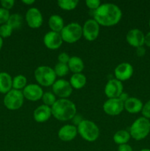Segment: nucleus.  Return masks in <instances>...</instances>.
<instances>
[{
  "label": "nucleus",
  "mask_w": 150,
  "mask_h": 151,
  "mask_svg": "<svg viewBox=\"0 0 150 151\" xmlns=\"http://www.w3.org/2000/svg\"><path fill=\"white\" fill-rule=\"evenodd\" d=\"M93 17L101 26L112 27L120 22L122 18V11L117 4L104 3L94 11Z\"/></svg>",
  "instance_id": "obj_1"
},
{
  "label": "nucleus",
  "mask_w": 150,
  "mask_h": 151,
  "mask_svg": "<svg viewBox=\"0 0 150 151\" xmlns=\"http://www.w3.org/2000/svg\"><path fill=\"white\" fill-rule=\"evenodd\" d=\"M51 108L52 116L57 120L69 121L76 114V105L69 99H58Z\"/></svg>",
  "instance_id": "obj_2"
},
{
  "label": "nucleus",
  "mask_w": 150,
  "mask_h": 151,
  "mask_svg": "<svg viewBox=\"0 0 150 151\" xmlns=\"http://www.w3.org/2000/svg\"><path fill=\"white\" fill-rule=\"evenodd\" d=\"M129 132L131 137L136 141L144 139L150 133L149 119L144 116L138 118L132 122Z\"/></svg>",
  "instance_id": "obj_3"
},
{
  "label": "nucleus",
  "mask_w": 150,
  "mask_h": 151,
  "mask_svg": "<svg viewBox=\"0 0 150 151\" xmlns=\"http://www.w3.org/2000/svg\"><path fill=\"white\" fill-rule=\"evenodd\" d=\"M76 128L78 134L87 142H95L99 137V128L95 122L91 120L83 119Z\"/></svg>",
  "instance_id": "obj_4"
},
{
  "label": "nucleus",
  "mask_w": 150,
  "mask_h": 151,
  "mask_svg": "<svg viewBox=\"0 0 150 151\" xmlns=\"http://www.w3.org/2000/svg\"><path fill=\"white\" fill-rule=\"evenodd\" d=\"M35 81L38 85L42 86H51L56 81V75L54 69L49 66H40L34 72Z\"/></svg>",
  "instance_id": "obj_5"
},
{
  "label": "nucleus",
  "mask_w": 150,
  "mask_h": 151,
  "mask_svg": "<svg viewBox=\"0 0 150 151\" xmlns=\"http://www.w3.org/2000/svg\"><path fill=\"white\" fill-rule=\"evenodd\" d=\"M60 35L64 42L68 44L76 43L82 36V27L77 22H71L65 25L60 32Z\"/></svg>",
  "instance_id": "obj_6"
},
{
  "label": "nucleus",
  "mask_w": 150,
  "mask_h": 151,
  "mask_svg": "<svg viewBox=\"0 0 150 151\" xmlns=\"http://www.w3.org/2000/svg\"><path fill=\"white\" fill-rule=\"evenodd\" d=\"M24 97L22 91L16 89H11L4 95V105L7 109L10 111L18 110L21 109L24 104Z\"/></svg>",
  "instance_id": "obj_7"
},
{
  "label": "nucleus",
  "mask_w": 150,
  "mask_h": 151,
  "mask_svg": "<svg viewBox=\"0 0 150 151\" xmlns=\"http://www.w3.org/2000/svg\"><path fill=\"white\" fill-rule=\"evenodd\" d=\"M51 86L53 93L55 96L60 97V99H67L70 97L73 91V88L69 81L65 79L56 80Z\"/></svg>",
  "instance_id": "obj_8"
},
{
  "label": "nucleus",
  "mask_w": 150,
  "mask_h": 151,
  "mask_svg": "<svg viewBox=\"0 0 150 151\" xmlns=\"http://www.w3.org/2000/svg\"><path fill=\"white\" fill-rule=\"evenodd\" d=\"M100 25L94 19H88L82 26V36L88 41H95L99 35Z\"/></svg>",
  "instance_id": "obj_9"
},
{
  "label": "nucleus",
  "mask_w": 150,
  "mask_h": 151,
  "mask_svg": "<svg viewBox=\"0 0 150 151\" xmlns=\"http://www.w3.org/2000/svg\"><path fill=\"white\" fill-rule=\"evenodd\" d=\"M124 109V103L119 98L107 99L103 104L104 113L110 116H117Z\"/></svg>",
  "instance_id": "obj_10"
},
{
  "label": "nucleus",
  "mask_w": 150,
  "mask_h": 151,
  "mask_svg": "<svg viewBox=\"0 0 150 151\" xmlns=\"http://www.w3.org/2000/svg\"><path fill=\"white\" fill-rule=\"evenodd\" d=\"M25 20L27 25L31 28H39L44 22V19L41 12L36 7H31L26 11Z\"/></svg>",
  "instance_id": "obj_11"
},
{
  "label": "nucleus",
  "mask_w": 150,
  "mask_h": 151,
  "mask_svg": "<svg viewBox=\"0 0 150 151\" xmlns=\"http://www.w3.org/2000/svg\"><path fill=\"white\" fill-rule=\"evenodd\" d=\"M123 84L119 80L113 78L107 81L104 87V94L108 99L119 98L123 92Z\"/></svg>",
  "instance_id": "obj_12"
},
{
  "label": "nucleus",
  "mask_w": 150,
  "mask_h": 151,
  "mask_svg": "<svg viewBox=\"0 0 150 151\" xmlns=\"http://www.w3.org/2000/svg\"><path fill=\"white\" fill-rule=\"evenodd\" d=\"M22 93H23L24 98H26V100L32 102H35L42 98L44 92L40 85L29 83L26 85V87L22 90Z\"/></svg>",
  "instance_id": "obj_13"
},
{
  "label": "nucleus",
  "mask_w": 150,
  "mask_h": 151,
  "mask_svg": "<svg viewBox=\"0 0 150 151\" xmlns=\"http://www.w3.org/2000/svg\"><path fill=\"white\" fill-rule=\"evenodd\" d=\"M134 73L133 66L127 62L121 63L115 68L114 75L116 79L119 80L121 82L126 81L132 78Z\"/></svg>",
  "instance_id": "obj_14"
},
{
  "label": "nucleus",
  "mask_w": 150,
  "mask_h": 151,
  "mask_svg": "<svg viewBox=\"0 0 150 151\" xmlns=\"http://www.w3.org/2000/svg\"><path fill=\"white\" fill-rule=\"evenodd\" d=\"M144 38L145 35L144 32L137 28L129 29L126 35V42L135 48L143 47L144 45Z\"/></svg>",
  "instance_id": "obj_15"
},
{
  "label": "nucleus",
  "mask_w": 150,
  "mask_h": 151,
  "mask_svg": "<svg viewBox=\"0 0 150 151\" xmlns=\"http://www.w3.org/2000/svg\"><path fill=\"white\" fill-rule=\"evenodd\" d=\"M43 41L46 47L51 50H57L60 48L63 42L60 33L51 30L44 35Z\"/></svg>",
  "instance_id": "obj_16"
},
{
  "label": "nucleus",
  "mask_w": 150,
  "mask_h": 151,
  "mask_svg": "<svg viewBox=\"0 0 150 151\" xmlns=\"http://www.w3.org/2000/svg\"><path fill=\"white\" fill-rule=\"evenodd\" d=\"M77 128L74 125H65L59 129L57 136L63 142H71L77 135Z\"/></svg>",
  "instance_id": "obj_17"
},
{
  "label": "nucleus",
  "mask_w": 150,
  "mask_h": 151,
  "mask_svg": "<svg viewBox=\"0 0 150 151\" xmlns=\"http://www.w3.org/2000/svg\"><path fill=\"white\" fill-rule=\"evenodd\" d=\"M51 114V108L43 104L37 107L33 112V118L35 122L42 123L50 119Z\"/></svg>",
  "instance_id": "obj_18"
},
{
  "label": "nucleus",
  "mask_w": 150,
  "mask_h": 151,
  "mask_svg": "<svg viewBox=\"0 0 150 151\" xmlns=\"http://www.w3.org/2000/svg\"><path fill=\"white\" fill-rule=\"evenodd\" d=\"M124 109L129 114H138L141 112L143 109L142 101L137 97H129L126 101L124 103Z\"/></svg>",
  "instance_id": "obj_19"
},
{
  "label": "nucleus",
  "mask_w": 150,
  "mask_h": 151,
  "mask_svg": "<svg viewBox=\"0 0 150 151\" xmlns=\"http://www.w3.org/2000/svg\"><path fill=\"white\" fill-rule=\"evenodd\" d=\"M13 89V78L7 72H0V93L6 94Z\"/></svg>",
  "instance_id": "obj_20"
},
{
  "label": "nucleus",
  "mask_w": 150,
  "mask_h": 151,
  "mask_svg": "<svg viewBox=\"0 0 150 151\" xmlns=\"http://www.w3.org/2000/svg\"><path fill=\"white\" fill-rule=\"evenodd\" d=\"M48 24L49 27L51 29V31L59 32V33H60V32L65 26L63 18L57 14L51 15L50 16L48 21Z\"/></svg>",
  "instance_id": "obj_21"
},
{
  "label": "nucleus",
  "mask_w": 150,
  "mask_h": 151,
  "mask_svg": "<svg viewBox=\"0 0 150 151\" xmlns=\"http://www.w3.org/2000/svg\"><path fill=\"white\" fill-rule=\"evenodd\" d=\"M68 66L71 72L75 73H82V70L84 69L85 65L84 62L81 58L78 56H72L70 57V59L68 63Z\"/></svg>",
  "instance_id": "obj_22"
},
{
  "label": "nucleus",
  "mask_w": 150,
  "mask_h": 151,
  "mask_svg": "<svg viewBox=\"0 0 150 151\" xmlns=\"http://www.w3.org/2000/svg\"><path fill=\"white\" fill-rule=\"evenodd\" d=\"M71 86L75 89H81L85 86L87 83V78L82 73H75L71 75L70 78Z\"/></svg>",
  "instance_id": "obj_23"
},
{
  "label": "nucleus",
  "mask_w": 150,
  "mask_h": 151,
  "mask_svg": "<svg viewBox=\"0 0 150 151\" xmlns=\"http://www.w3.org/2000/svg\"><path fill=\"white\" fill-rule=\"evenodd\" d=\"M130 138V134L126 130H119V131H116L113 135V141L116 144L119 145L127 144Z\"/></svg>",
  "instance_id": "obj_24"
},
{
  "label": "nucleus",
  "mask_w": 150,
  "mask_h": 151,
  "mask_svg": "<svg viewBox=\"0 0 150 151\" xmlns=\"http://www.w3.org/2000/svg\"><path fill=\"white\" fill-rule=\"evenodd\" d=\"M23 23V18L19 13H13L9 17L7 24L10 25L13 29H19L21 27Z\"/></svg>",
  "instance_id": "obj_25"
},
{
  "label": "nucleus",
  "mask_w": 150,
  "mask_h": 151,
  "mask_svg": "<svg viewBox=\"0 0 150 151\" xmlns=\"http://www.w3.org/2000/svg\"><path fill=\"white\" fill-rule=\"evenodd\" d=\"M27 79L23 75H18L13 78V88L16 90H23L27 85Z\"/></svg>",
  "instance_id": "obj_26"
},
{
  "label": "nucleus",
  "mask_w": 150,
  "mask_h": 151,
  "mask_svg": "<svg viewBox=\"0 0 150 151\" xmlns=\"http://www.w3.org/2000/svg\"><path fill=\"white\" fill-rule=\"evenodd\" d=\"M79 4L78 0H59L57 4L61 9L64 10H72L75 9Z\"/></svg>",
  "instance_id": "obj_27"
},
{
  "label": "nucleus",
  "mask_w": 150,
  "mask_h": 151,
  "mask_svg": "<svg viewBox=\"0 0 150 151\" xmlns=\"http://www.w3.org/2000/svg\"><path fill=\"white\" fill-rule=\"evenodd\" d=\"M41 99H42L44 104L46 105V106H49V107H51L55 103V102L57 101L55 94L53 92H51V91L44 92Z\"/></svg>",
  "instance_id": "obj_28"
},
{
  "label": "nucleus",
  "mask_w": 150,
  "mask_h": 151,
  "mask_svg": "<svg viewBox=\"0 0 150 151\" xmlns=\"http://www.w3.org/2000/svg\"><path fill=\"white\" fill-rule=\"evenodd\" d=\"M54 71L57 76L64 77L69 73V68L68 66V64H66V63H57L54 66Z\"/></svg>",
  "instance_id": "obj_29"
},
{
  "label": "nucleus",
  "mask_w": 150,
  "mask_h": 151,
  "mask_svg": "<svg viewBox=\"0 0 150 151\" xmlns=\"http://www.w3.org/2000/svg\"><path fill=\"white\" fill-rule=\"evenodd\" d=\"M13 29L10 25L7 23L2 25H0V36L2 38H6L10 37L12 35Z\"/></svg>",
  "instance_id": "obj_30"
},
{
  "label": "nucleus",
  "mask_w": 150,
  "mask_h": 151,
  "mask_svg": "<svg viewBox=\"0 0 150 151\" xmlns=\"http://www.w3.org/2000/svg\"><path fill=\"white\" fill-rule=\"evenodd\" d=\"M10 16V14L9 10L2 8V7H0V25L7 23Z\"/></svg>",
  "instance_id": "obj_31"
},
{
  "label": "nucleus",
  "mask_w": 150,
  "mask_h": 151,
  "mask_svg": "<svg viewBox=\"0 0 150 151\" xmlns=\"http://www.w3.org/2000/svg\"><path fill=\"white\" fill-rule=\"evenodd\" d=\"M85 4L90 9V10L94 12L101 5V1L99 0H86Z\"/></svg>",
  "instance_id": "obj_32"
},
{
  "label": "nucleus",
  "mask_w": 150,
  "mask_h": 151,
  "mask_svg": "<svg viewBox=\"0 0 150 151\" xmlns=\"http://www.w3.org/2000/svg\"><path fill=\"white\" fill-rule=\"evenodd\" d=\"M141 113L144 117L150 119V100H148L145 104H144Z\"/></svg>",
  "instance_id": "obj_33"
},
{
  "label": "nucleus",
  "mask_w": 150,
  "mask_h": 151,
  "mask_svg": "<svg viewBox=\"0 0 150 151\" xmlns=\"http://www.w3.org/2000/svg\"><path fill=\"white\" fill-rule=\"evenodd\" d=\"M0 4H1L2 8L9 10L13 7L15 4V1L14 0H1L0 1Z\"/></svg>",
  "instance_id": "obj_34"
},
{
  "label": "nucleus",
  "mask_w": 150,
  "mask_h": 151,
  "mask_svg": "<svg viewBox=\"0 0 150 151\" xmlns=\"http://www.w3.org/2000/svg\"><path fill=\"white\" fill-rule=\"evenodd\" d=\"M57 59H58V61H59L58 63H66V64H68L69 59H70V56H69L66 52H61L60 54H59L58 57H57Z\"/></svg>",
  "instance_id": "obj_35"
},
{
  "label": "nucleus",
  "mask_w": 150,
  "mask_h": 151,
  "mask_svg": "<svg viewBox=\"0 0 150 151\" xmlns=\"http://www.w3.org/2000/svg\"><path fill=\"white\" fill-rule=\"evenodd\" d=\"M71 120H72V122H73V125H75L76 127H77L78 125H79V123L83 120V119H82V116H81V115L76 114L74 116L73 119H72Z\"/></svg>",
  "instance_id": "obj_36"
},
{
  "label": "nucleus",
  "mask_w": 150,
  "mask_h": 151,
  "mask_svg": "<svg viewBox=\"0 0 150 151\" xmlns=\"http://www.w3.org/2000/svg\"><path fill=\"white\" fill-rule=\"evenodd\" d=\"M118 151H133L132 147L129 144H123L119 145L118 147Z\"/></svg>",
  "instance_id": "obj_37"
},
{
  "label": "nucleus",
  "mask_w": 150,
  "mask_h": 151,
  "mask_svg": "<svg viewBox=\"0 0 150 151\" xmlns=\"http://www.w3.org/2000/svg\"><path fill=\"white\" fill-rule=\"evenodd\" d=\"M146 54V49L145 47L143 46V47H140L136 48V55L138 57H143V56L145 55Z\"/></svg>",
  "instance_id": "obj_38"
},
{
  "label": "nucleus",
  "mask_w": 150,
  "mask_h": 151,
  "mask_svg": "<svg viewBox=\"0 0 150 151\" xmlns=\"http://www.w3.org/2000/svg\"><path fill=\"white\" fill-rule=\"evenodd\" d=\"M144 44L146 47H150V31L147 32L145 35V38H144Z\"/></svg>",
  "instance_id": "obj_39"
},
{
  "label": "nucleus",
  "mask_w": 150,
  "mask_h": 151,
  "mask_svg": "<svg viewBox=\"0 0 150 151\" xmlns=\"http://www.w3.org/2000/svg\"><path fill=\"white\" fill-rule=\"evenodd\" d=\"M129 94H127V93L126 92H122L121 93V94L120 96H119V98L121 100L122 102H123V103H124L125 101H126V100H128V99H129Z\"/></svg>",
  "instance_id": "obj_40"
},
{
  "label": "nucleus",
  "mask_w": 150,
  "mask_h": 151,
  "mask_svg": "<svg viewBox=\"0 0 150 151\" xmlns=\"http://www.w3.org/2000/svg\"><path fill=\"white\" fill-rule=\"evenodd\" d=\"M22 2L26 4H28V5H31V4L35 3V0H22Z\"/></svg>",
  "instance_id": "obj_41"
},
{
  "label": "nucleus",
  "mask_w": 150,
  "mask_h": 151,
  "mask_svg": "<svg viewBox=\"0 0 150 151\" xmlns=\"http://www.w3.org/2000/svg\"><path fill=\"white\" fill-rule=\"evenodd\" d=\"M2 46H3V38L0 36V50H1V48H2Z\"/></svg>",
  "instance_id": "obj_42"
},
{
  "label": "nucleus",
  "mask_w": 150,
  "mask_h": 151,
  "mask_svg": "<svg viewBox=\"0 0 150 151\" xmlns=\"http://www.w3.org/2000/svg\"><path fill=\"white\" fill-rule=\"evenodd\" d=\"M140 151H150V149L144 148V149H142V150H141Z\"/></svg>",
  "instance_id": "obj_43"
},
{
  "label": "nucleus",
  "mask_w": 150,
  "mask_h": 151,
  "mask_svg": "<svg viewBox=\"0 0 150 151\" xmlns=\"http://www.w3.org/2000/svg\"><path fill=\"white\" fill-rule=\"evenodd\" d=\"M149 28H150V19H149Z\"/></svg>",
  "instance_id": "obj_44"
}]
</instances>
